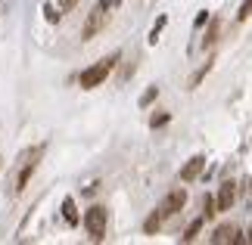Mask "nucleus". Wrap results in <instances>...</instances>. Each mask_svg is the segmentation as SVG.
<instances>
[{
  "instance_id": "nucleus-2",
  "label": "nucleus",
  "mask_w": 252,
  "mask_h": 245,
  "mask_svg": "<svg viewBox=\"0 0 252 245\" xmlns=\"http://www.w3.org/2000/svg\"><path fill=\"white\" fill-rule=\"evenodd\" d=\"M122 56L119 53H109L106 59H100V62H94L91 68H84V72L78 75V84L84 87V90H94V87H100L106 78H109V72L115 68V62H119Z\"/></svg>"
},
{
  "instance_id": "nucleus-4",
  "label": "nucleus",
  "mask_w": 252,
  "mask_h": 245,
  "mask_svg": "<svg viewBox=\"0 0 252 245\" xmlns=\"http://www.w3.org/2000/svg\"><path fill=\"white\" fill-rule=\"evenodd\" d=\"M184 205H187V192H184V190H171L165 199H162V205L156 211L162 214V220H165V218H171V214H178Z\"/></svg>"
},
{
  "instance_id": "nucleus-16",
  "label": "nucleus",
  "mask_w": 252,
  "mask_h": 245,
  "mask_svg": "<svg viewBox=\"0 0 252 245\" xmlns=\"http://www.w3.org/2000/svg\"><path fill=\"white\" fill-rule=\"evenodd\" d=\"M156 96H159V87H150V90L140 96V106H150L153 100H156Z\"/></svg>"
},
{
  "instance_id": "nucleus-10",
  "label": "nucleus",
  "mask_w": 252,
  "mask_h": 245,
  "mask_svg": "<svg viewBox=\"0 0 252 245\" xmlns=\"http://www.w3.org/2000/svg\"><path fill=\"white\" fill-rule=\"evenodd\" d=\"M218 34H221V22H218V19H215V22L209 25V31H206V37H202V47H212V44L218 41Z\"/></svg>"
},
{
  "instance_id": "nucleus-6",
  "label": "nucleus",
  "mask_w": 252,
  "mask_h": 245,
  "mask_svg": "<svg viewBox=\"0 0 252 245\" xmlns=\"http://www.w3.org/2000/svg\"><path fill=\"white\" fill-rule=\"evenodd\" d=\"M234 202H237V183L234 180L221 183L218 186V195H215V211H230V208H234Z\"/></svg>"
},
{
  "instance_id": "nucleus-5",
  "label": "nucleus",
  "mask_w": 252,
  "mask_h": 245,
  "mask_svg": "<svg viewBox=\"0 0 252 245\" xmlns=\"http://www.w3.org/2000/svg\"><path fill=\"white\" fill-rule=\"evenodd\" d=\"M212 242L215 245H243V233H240L237 227H230V223H221V227H215V233H212Z\"/></svg>"
},
{
  "instance_id": "nucleus-3",
  "label": "nucleus",
  "mask_w": 252,
  "mask_h": 245,
  "mask_svg": "<svg viewBox=\"0 0 252 245\" xmlns=\"http://www.w3.org/2000/svg\"><path fill=\"white\" fill-rule=\"evenodd\" d=\"M106 220H109V214H106L103 205H91V208L84 211V230L94 242H100L106 236Z\"/></svg>"
},
{
  "instance_id": "nucleus-20",
  "label": "nucleus",
  "mask_w": 252,
  "mask_h": 245,
  "mask_svg": "<svg viewBox=\"0 0 252 245\" xmlns=\"http://www.w3.org/2000/svg\"><path fill=\"white\" fill-rule=\"evenodd\" d=\"M249 190H252V180H249Z\"/></svg>"
},
{
  "instance_id": "nucleus-14",
  "label": "nucleus",
  "mask_w": 252,
  "mask_h": 245,
  "mask_svg": "<svg viewBox=\"0 0 252 245\" xmlns=\"http://www.w3.org/2000/svg\"><path fill=\"white\" fill-rule=\"evenodd\" d=\"M168 121H171V115H168V112H159V115H153V118H150V127H153V131H156V127L168 124Z\"/></svg>"
},
{
  "instance_id": "nucleus-19",
  "label": "nucleus",
  "mask_w": 252,
  "mask_h": 245,
  "mask_svg": "<svg viewBox=\"0 0 252 245\" xmlns=\"http://www.w3.org/2000/svg\"><path fill=\"white\" fill-rule=\"evenodd\" d=\"M246 242H252V227H249V236H246Z\"/></svg>"
},
{
  "instance_id": "nucleus-18",
  "label": "nucleus",
  "mask_w": 252,
  "mask_h": 245,
  "mask_svg": "<svg viewBox=\"0 0 252 245\" xmlns=\"http://www.w3.org/2000/svg\"><path fill=\"white\" fill-rule=\"evenodd\" d=\"M75 6H78V0H60V9H63V13H69V9H75Z\"/></svg>"
},
{
  "instance_id": "nucleus-15",
  "label": "nucleus",
  "mask_w": 252,
  "mask_h": 245,
  "mask_svg": "<svg viewBox=\"0 0 252 245\" xmlns=\"http://www.w3.org/2000/svg\"><path fill=\"white\" fill-rule=\"evenodd\" d=\"M249 16H252V0H243V3H240V13H237V19H240V22H246Z\"/></svg>"
},
{
  "instance_id": "nucleus-12",
  "label": "nucleus",
  "mask_w": 252,
  "mask_h": 245,
  "mask_svg": "<svg viewBox=\"0 0 252 245\" xmlns=\"http://www.w3.org/2000/svg\"><path fill=\"white\" fill-rule=\"evenodd\" d=\"M202 223H206V218H196V220H193L190 227L184 230V242H193V239H196V233H199V227H202Z\"/></svg>"
},
{
  "instance_id": "nucleus-11",
  "label": "nucleus",
  "mask_w": 252,
  "mask_h": 245,
  "mask_svg": "<svg viewBox=\"0 0 252 245\" xmlns=\"http://www.w3.org/2000/svg\"><path fill=\"white\" fill-rule=\"evenodd\" d=\"M159 227H162V214H159V211H153L150 218H147V223H143V233H156Z\"/></svg>"
},
{
  "instance_id": "nucleus-7",
  "label": "nucleus",
  "mask_w": 252,
  "mask_h": 245,
  "mask_svg": "<svg viewBox=\"0 0 252 245\" xmlns=\"http://www.w3.org/2000/svg\"><path fill=\"white\" fill-rule=\"evenodd\" d=\"M202 168H206V159H202V155H193V159L181 168V180H184V183H193V180L202 174Z\"/></svg>"
},
{
  "instance_id": "nucleus-8",
  "label": "nucleus",
  "mask_w": 252,
  "mask_h": 245,
  "mask_svg": "<svg viewBox=\"0 0 252 245\" xmlns=\"http://www.w3.org/2000/svg\"><path fill=\"white\" fill-rule=\"evenodd\" d=\"M44 149H34V155H32V162H25V168H22V174H19V180H16V192H22L25 186H28V180H32V174L37 171V155H41Z\"/></svg>"
},
{
  "instance_id": "nucleus-13",
  "label": "nucleus",
  "mask_w": 252,
  "mask_h": 245,
  "mask_svg": "<svg viewBox=\"0 0 252 245\" xmlns=\"http://www.w3.org/2000/svg\"><path fill=\"white\" fill-rule=\"evenodd\" d=\"M165 22H168V19H165V16H159V22L153 25V31H150V44H156V41H159V34H162V28H165Z\"/></svg>"
},
{
  "instance_id": "nucleus-17",
  "label": "nucleus",
  "mask_w": 252,
  "mask_h": 245,
  "mask_svg": "<svg viewBox=\"0 0 252 245\" xmlns=\"http://www.w3.org/2000/svg\"><path fill=\"white\" fill-rule=\"evenodd\" d=\"M202 218H215V199H212V195H206V211H202Z\"/></svg>"
},
{
  "instance_id": "nucleus-9",
  "label": "nucleus",
  "mask_w": 252,
  "mask_h": 245,
  "mask_svg": "<svg viewBox=\"0 0 252 245\" xmlns=\"http://www.w3.org/2000/svg\"><path fill=\"white\" fill-rule=\"evenodd\" d=\"M63 218L69 220L72 227H75V223L81 220V218H78V211H75V202H72V199H65V202H63Z\"/></svg>"
},
{
  "instance_id": "nucleus-1",
  "label": "nucleus",
  "mask_w": 252,
  "mask_h": 245,
  "mask_svg": "<svg viewBox=\"0 0 252 245\" xmlns=\"http://www.w3.org/2000/svg\"><path fill=\"white\" fill-rule=\"evenodd\" d=\"M119 3V0H100L91 13H87V19H84V28H81V41H94L96 34L106 28V22H109V9Z\"/></svg>"
}]
</instances>
